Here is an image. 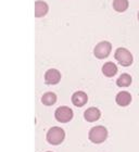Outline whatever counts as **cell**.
<instances>
[{
    "mask_svg": "<svg viewBox=\"0 0 139 152\" xmlns=\"http://www.w3.org/2000/svg\"><path fill=\"white\" fill-rule=\"evenodd\" d=\"M74 113L72 109L69 107H59L54 112V117L58 122L60 123H69L70 121H72Z\"/></svg>",
    "mask_w": 139,
    "mask_h": 152,
    "instance_id": "5b68a950",
    "label": "cell"
},
{
    "mask_svg": "<svg viewBox=\"0 0 139 152\" xmlns=\"http://www.w3.org/2000/svg\"><path fill=\"white\" fill-rule=\"evenodd\" d=\"M41 102L42 104L47 105V107H50V105H53L56 102H57V95L54 92H46L42 97H41Z\"/></svg>",
    "mask_w": 139,
    "mask_h": 152,
    "instance_id": "7c38bea8",
    "label": "cell"
},
{
    "mask_svg": "<svg viewBox=\"0 0 139 152\" xmlns=\"http://www.w3.org/2000/svg\"><path fill=\"white\" fill-rule=\"evenodd\" d=\"M114 58L119 62V64H121L122 66H129V65L133 64V61H134L132 52L128 49L123 47L117 48L116 50H115Z\"/></svg>",
    "mask_w": 139,
    "mask_h": 152,
    "instance_id": "7a4b0ae2",
    "label": "cell"
},
{
    "mask_svg": "<svg viewBox=\"0 0 139 152\" xmlns=\"http://www.w3.org/2000/svg\"><path fill=\"white\" fill-rule=\"evenodd\" d=\"M132 76L129 75V74L127 73H124L122 74V75L117 78L116 80V85L119 86V87H128V86H130V84H132Z\"/></svg>",
    "mask_w": 139,
    "mask_h": 152,
    "instance_id": "4fadbf2b",
    "label": "cell"
},
{
    "mask_svg": "<svg viewBox=\"0 0 139 152\" xmlns=\"http://www.w3.org/2000/svg\"><path fill=\"white\" fill-rule=\"evenodd\" d=\"M102 73L105 77H113L117 73L116 64H114L113 62H107L102 66Z\"/></svg>",
    "mask_w": 139,
    "mask_h": 152,
    "instance_id": "8fae6325",
    "label": "cell"
},
{
    "mask_svg": "<svg viewBox=\"0 0 139 152\" xmlns=\"http://www.w3.org/2000/svg\"><path fill=\"white\" fill-rule=\"evenodd\" d=\"M47 152H50V151H47Z\"/></svg>",
    "mask_w": 139,
    "mask_h": 152,
    "instance_id": "2e32d148",
    "label": "cell"
},
{
    "mask_svg": "<svg viewBox=\"0 0 139 152\" xmlns=\"http://www.w3.org/2000/svg\"><path fill=\"white\" fill-rule=\"evenodd\" d=\"M113 8L116 12H125L128 9V0H114Z\"/></svg>",
    "mask_w": 139,
    "mask_h": 152,
    "instance_id": "5bb4252c",
    "label": "cell"
},
{
    "mask_svg": "<svg viewBox=\"0 0 139 152\" xmlns=\"http://www.w3.org/2000/svg\"><path fill=\"white\" fill-rule=\"evenodd\" d=\"M138 21H139V12H138Z\"/></svg>",
    "mask_w": 139,
    "mask_h": 152,
    "instance_id": "9a60e30c",
    "label": "cell"
},
{
    "mask_svg": "<svg viewBox=\"0 0 139 152\" xmlns=\"http://www.w3.org/2000/svg\"><path fill=\"white\" fill-rule=\"evenodd\" d=\"M115 101L120 107H127L132 102V95L128 91H121L116 95Z\"/></svg>",
    "mask_w": 139,
    "mask_h": 152,
    "instance_id": "9c48e42d",
    "label": "cell"
},
{
    "mask_svg": "<svg viewBox=\"0 0 139 152\" xmlns=\"http://www.w3.org/2000/svg\"><path fill=\"white\" fill-rule=\"evenodd\" d=\"M89 140L94 143H102L108 138V130L104 126H95L89 130Z\"/></svg>",
    "mask_w": 139,
    "mask_h": 152,
    "instance_id": "3957f363",
    "label": "cell"
},
{
    "mask_svg": "<svg viewBox=\"0 0 139 152\" xmlns=\"http://www.w3.org/2000/svg\"><path fill=\"white\" fill-rule=\"evenodd\" d=\"M101 116V112L99 110L98 108H96V107H91V108L87 109L84 113V117H85V120L89 123H94L96 121H98Z\"/></svg>",
    "mask_w": 139,
    "mask_h": 152,
    "instance_id": "ba28073f",
    "label": "cell"
},
{
    "mask_svg": "<svg viewBox=\"0 0 139 152\" xmlns=\"http://www.w3.org/2000/svg\"><path fill=\"white\" fill-rule=\"evenodd\" d=\"M111 51H112V45L109 42V41H101V42H99L97 46L95 47L94 49V54H95V57L97 59H105L110 56Z\"/></svg>",
    "mask_w": 139,
    "mask_h": 152,
    "instance_id": "277c9868",
    "label": "cell"
},
{
    "mask_svg": "<svg viewBox=\"0 0 139 152\" xmlns=\"http://www.w3.org/2000/svg\"><path fill=\"white\" fill-rule=\"evenodd\" d=\"M61 80V73L56 69H50L45 73V82L48 85H57Z\"/></svg>",
    "mask_w": 139,
    "mask_h": 152,
    "instance_id": "8992f818",
    "label": "cell"
},
{
    "mask_svg": "<svg viewBox=\"0 0 139 152\" xmlns=\"http://www.w3.org/2000/svg\"><path fill=\"white\" fill-rule=\"evenodd\" d=\"M49 11V7L45 1L38 0L35 3V16L36 18H42L48 13Z\"/></svg>",
    "mask_w": 139,
    "mask_h": 152,
    "instance_id": "30bf717a",
    "label": "cell"
},
{
    "mask_svg": "<svg viewBox=\"0 0 139 152\" xmlns=\"http://www.w3.org/2000/svg\"><path fill=\"white\" fill-rule=\"evenodd\" d=\"M64 138H65V132L61 127L58 126L51 127L47 132V136H46L47 141L52 146H59L60 143L63 142Z\"/></svg>",
    "mask_w": 139,
    "mask_h": 152,
    "instance_id": "6da1fadb",
    "label": "cell"
},
{
    "mask_svg": "<svg viewBox=\"0 0 139 152\" xmlns=\"http://www.w3.org/2000/svg\"><path fill=\"white\" fill-rule=\"evenodd\" d=\"M87 101H88V96H87L86 92L79 90V91H76L73 94L72 102H73V104L75 105V107H77V108L84 107V105L87 103Z\"/></svg>",
    "mask_w": 139,
    "mask_h": 152,
    "instance_id": "52a82bcc",
    "label": "cell"
}]
</instances>
